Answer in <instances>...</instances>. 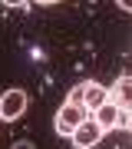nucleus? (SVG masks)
<instances>
[{
  "mask_svg": "<svg viewBox=\"0 0 132 149\" xmlns=\"http://www.w3.org/2000/svg\"><path fill=\"white\" fill-rule=\"evenodd\" d=\"M93 119L99 123V129L106 133V129H119V126H129V113H122L119 106H112V103H106V106H99L93 113Z\"/></svg>",
  "mask_w": 132,
  "mask_h": 149,
  "instance_id": "7ed1b4c3",
  "label": "nucleus"
},
{
  "mask_svg": "<svg viewBox=\"0 0 132 149\" xmlns=\"http://www.w3.org/2000/svg\"><path fill=\"white\" fill-rule=\"evenodd\" d=\"M99 139H102V129H99L96 119H86V123H79V126L73 129V146L76 149H93Z\"/></svg>",
  "mask_w": 132,
  "mask_h": 149,
  "instance_id": "20e7f679",
  "label": "nucleus"
},
{
  "mask_svg": "<svg viewBox=\"0 0 132 149\" xmlns=\"http://www.w3.org/2000/svg\"><path fill=\"white\" fill-rule=\"evenodd\" d=\"M83 96H86V83H79V86H73V93H69L66 103H79V106H83Z\"/></svg>",
  "mask_w": 132,
  "mask_h": 149,
  "instance_id": "0eeeda50",
  "label": "nucleus"
},
{
  "mask_svg": "<svg viewBox=\"0 0 132 149\" xmlns=\"http://www.w3.org/2000/svg\"><path fill=\"white\" fill-rule=\"evenodd\" d=\"M89 119V113H86V106H79V103H63L56 113V133L59 136H73V129L79 126V123Z\"/></svg>",
  "mask_w": 132,
  "mask_h": 149,
  "instance_id": "f257e3e1",
  "label": "nucleus"
},
{
  "mask_svg": "<svg viewBox=\"0 0 132 149\" xmlns=\"http://www.w3.org/2000/svg\"><path fill=\"white\" fill-rule=\"evenodd\" d=\"M13 149H33V143H26V139H23V143H13Z\"/></svg>",
  "mask_w": 132,
  "mask_h": 149,
  "instance_id": "6e6552de",
  "label": "nucleus"
},
{
  "mask_svg": "<svg viewBox=\"0 0 132 149\" xmlns=\"http://www.w3.org/2000/svg\"><path fill=\"white\" fill-rule=\"evenodd\" d=\"M106 103H109V90L99 86V83H86V96H83L86 113H96L99 106H106Z\"/></svg>",
  "mask_w": 132,
  "mask_h": 149,
  "instance_id": "423d86ee",
  "label": "nucleus"
},
{
  "mask_svg": "<svg viewBox=\"0 0 132 149\" xmlns=\"http://www.w3.org/2000/svg\"><path fill=\"white\" fill-rule=\"evenodd\" d=\"M109 103L132 116V76H119V80L112 83V90H109Z\"/></svg>",
  "mask_w": 132,
  "mask_h": 149,
  "instance_id": "39448f33",
  "label": "nucleus"
},
{
  "mask_svg": "<svg viewBox=\"0 0 132 149\" xmlns=\"http://www.w3.org/2000/svg\"><path fill=\"white\" fill-rule=\"evenodd\" d=\"M23 113H26V93L23 90H7L0 96V119L13 123V119H20Z\"/></svg>",
  "mask_w": 132,
  "mask_h": 149,
  "instance_id": "f03ea898",
  "label": "nucleus"
}]
</instances>
